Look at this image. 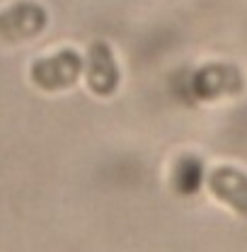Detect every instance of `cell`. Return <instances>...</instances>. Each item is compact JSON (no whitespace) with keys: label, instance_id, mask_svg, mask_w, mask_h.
Here are the masks:
<instances>
[{"label":"cell","instance_id":"cell-1","mask_svg":"<svg viewBox=\"0 0 247 252\" xmlns=\"http://www.w3.org/2000/svg\"><path fill=\"white\" fill-rule=\"evenodd\" d=\"M80 73H83V59L70 49H63L56 56L41 59L31 65V80L49 93L68 90L70 85L78 83Z\"/></svg>","mask_w":247,"mask_h":252},{"label":"cell","instance_id":"cell-4","mask_svg":"<svg viewBox=\"0 0 247 252\" xmlns=\"http://www.w3.org/2000/svg\"><path fill=\"white\" fill-rule=\"evenodd\" d=\"M230 78H240L238 70L230 65H206L196 73V93L201 97H218V94H228V93H238L240 85H233Z\"/></svg>","mask_w":247,"mask_h":252},{"label":"cell","instance_id":"cell-3","mask_svg":"<svg viewBox=\"0 0 247 252\" xmlns=\"http://www.w3.org/2000/svg\"><path fill=\"white\" fill-rule=\"evenodd\" d=\"M209 191L216 196L220 204L233 209L235 214L247 216V175L238 167L230 165H218L209 172Z\"/></svg>","mask_w":247,"mask_h":252},{"label":"cell","instance_id":"cell-2","mask_svg":"<svg viewBox=\"0 0 247 252\" xmlns=\"http://www.w3.org/2000/svg\"><path fill=\"white\" fill-rule=\"evenodd\" d=\"M122 80L119 63L114 59V51L107 41H94L88 51V85L94 94L109 97L117 93Z\"/></svg>","mask_w":247,"mask_h":252},{"label":"cell","instance_id":"cell-5","mask_svg":"<svg viewBox=\"0 0 247 252\" xmlns=\"http://www.w3.org/2000/svg\"><path fill=\"white\" fill-rule=\"evenodd\" d=\"M5 20L10 22L7 25V32H12L15 36H34L44 30L46 25V12L44 7L39 5H31V2H22L17 7H12Z\"/></svg>","mask_w":247,"mask_h":252}]
</instances>
